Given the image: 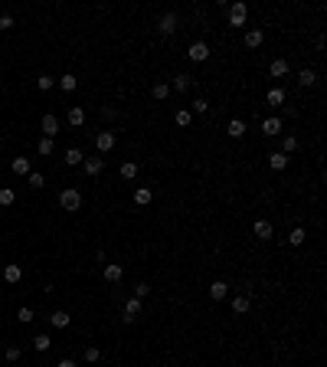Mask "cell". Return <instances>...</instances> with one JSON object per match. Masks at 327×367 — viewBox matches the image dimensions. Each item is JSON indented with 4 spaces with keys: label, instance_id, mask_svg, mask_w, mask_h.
Segmentation results:
<instances>
[{
    "label": "cell",
    "instance_id": "obj_1",
    "mask_svg": "<svg viewBox=\"0 0 327 367\" xmlns=\"http://www.w3.org/2000/svg\"><path fill=\"white\" fill-rule=\"evenodd\" d=\"M59 206H62V210H69V213L82 210V194H79L76 187H65L62 194H59Z\"/></svg>",
    "mask_w": 327,
    "mask_h": 367
},
{
    "label": "cell",
    "instance_id": "obj_2",
    "mask_svg": "<svg viewBox=\"0 0 327 367\" xmlns=\"http://www.w3.org/2000/svg\"><path fill=\"white\" fill-rule=\"evenodd\" d=\"M245 17H249V7L242 0L229 3V26H245Z\"/></svg>",
    "mask_w": 327,
    "mask_h": 367
},
{
    "label": "cell",
    "instance_id": "obj_3",
    "mask_svg": "<svg viewBox=\"0 0 327 367\" xmlns=\"http://www.w3.org/2000/svg\"><path fill=\"white\" fill-rule=\"evenodd\" d=\"M177 26H180L177 13H174V10H164V13H161V20H157V33L170 36V33H177Z\"/></svg>",
    "mask_w": 327,
    "mask_h": 367
},
{
    "label": "cell",
    "instance_id": "obj_4",
    "mask_svg": "<svg viewBox=\"0 0 327 367\" xmlns=\"http://www.w3.org/2000/svg\"><path fill=\"white\" fill-rule=\"evenodd\" d=\"M111 148H115V135H111V131H98V135H95V151L98 154H108Z\"/></svg>",
    "mask_w": 327,
    "mask_h": 367
},
{
    "label": "cell",
    "instance_id": "obj_5",
    "mask_svg": "<svg viewBox=\"0 0 327 367\" xmlns=\"http://www.w3.org/2000/svg\"><path fill=\"white\" fill-rule=\"evenodd\" d=\"M186 56H190L193 63H206V59H209V46L203 43V40H196V43L186 49Z\"/></svg>",
    "mask_w": 327,
    "mask_h": 367
},
{
    "label": "cell",
    "instance_id": "obj_6",
    "mask_svg": "<svg viewBox=\"0 0 327 367\" xmlns=\"http://www.w3.org/2000/svg\"><path fill=\"white\" fill-rule=\"evenodd\" d=\"M20 279H23V266H20V262H7V266H3V282L17 285Z\"/></svg>",
    "mask_w": 327,
    "mask_h": 367
},
{
    "label": "cell",
    "instance_id": "obj_7",
    "mask_svg": "<svg viewBox=\"0 0 327 367\" xmlns=\"http://www.w3.org/2000/svg\"><path fill=\"white\" fill-rule=\"evenodd\" d=\"M82 171H85L88 177H98V174L105 171V158H85V161H82Z\"/></svg>",
    "mask_w": 327,
    "mask_h": 367
},
{
    "label": "cell",
    "instance_id": "obj_8",
    "mask_svg": "<svg viewBox=\"0 0 327 367\" xmlns=\"http://www.w3.org/2000/svg\"><path fill=\"white\" fill-rule=\"evenodd\" d=\"M252 233H255V239H262V243L275 236V229H272V223H268V220H255V227H252Z\"/></svg>",
    "mask_w": 327,
    "mask_h": 367
},
{
    "label": "cell",
    "instance_id": "obj_9",
    "mask_svg": "<svg viewBox=\"0 0 327 367\" xmlns=\"http://www.w3.org/2000/svg\"><path fill=\"white\" fill-rule=\"evenodd\" d=\"M268 76H272V79H285V76H288V59H282V56H278V59H272V66H268Z\"/></svg>",
    "mask_w": 327,
    "mask_h": 367
},
{
    "label": "cell",
    "instance_id": "obj_10",
    "mask_svg": "<svg viewBox=\"0 0 327 367\" xmlns=\"http://www.w3.org/2000/svg\"><path fill=\"white\" fill-rule=\"evenodd\" d=\"M43 131H46L43 138H53V135H59V118H56L53 112H46V115H43Z\"/></svg>",
    "mask_w": 327,
    "mask_h": 367
},
{
    "label": "cell",
    "instance_id": "obj_11",
    "mask_svg": "<svg viewBox=\"0 0 327 367\" xmlns=\"http://www.w3.org/2000/svg\"><path fill=\"white\" fill-rule=\"evenodd\" d=\"M10 171L17 174V177H26V174L33 171V164H30V158H13L10 161Z\"/></svg>",
    "mask_w": 327,
    "mask_h": 367
},
{
    "label": "cell",
    "instance_id": "obj_12",
    "mask_svg": "<svg viewBox=\"0 0 327 367\" xmlns=\"http://www.w3.org/2000/svg\"><path fill=\"white\" fill-rule=\"evenodd\" d=\"M226 295H229V285H226L223 279H216L213 285H209V298H213V302H223Z\"/></svg>",
    "mask_w": 327,
    "mask_h": 367
},
{
    "label": "cell",
    "instance_id": "obj_13",
    "mask_svg": "<svg viewBox=\"0 0 327 367\" xmlns=\"http://www.w3.org/2000/svg\"><path fill=\"white\" fill-rule=\"evenodd\" d=\"M262 131H265L268 138H275V135H282V118H278V115H272V118H265V121H262Z\"/></svg>",
    "mask_w": 327,
    "mask_h": 367
},
{
    "label": "cell",
    "instance_id": "obj_14",
    "mask_svg": "<svg viewBox=\"0 0 327 367\" xmlns=\"http://www.w3.org/2000/svg\"><path fill=\"white\" fill-rule=\"evenodd\" d=\"M193 82H196V79L190 76V72H180V76L170 82V89H177V92H186V89H193Z\"/></svg>",
    "mask_w": 327,
    "mask_h": 367
},
{
    "label": "cell",
    "instance_id": "obj_15",
    "mask_svg": "<svg viewBox=\"0 0 327 367\" xmlns=\"http://www.w3.org/2000/svg\"><path fill=\"white\" fill-rule=\"evenodd\" d=\"M65 118H69L72 128H82V125H85V112H82L79 105H69V115H65Z\"/></svg>",
    "mask_w": 327,
    "mask_h": 367
},
{
    "label": "cell",
    "instance_id": "obj_16",
    "mask_svg": "<svg viewBox=\"0 0 327 367\" xmlns=\"http://www.w3.org/2000/svg\"><path fill=\"white\" fill-rule=\"evenodd\" d=\"M141 315V298H128L124 302V321H134Z\"/></svg>",
    "mask_w": 327,
    "mask_h": 367
},
{
    "label": "cell",
    "instance_id": "obj_17",
    "mask_svg": "<svg viewBox=\"0 0 327 367\" xmlns=\"http://www.w3.org/2000/svg\"><path fill=\"white\" fill-rule=\"evenodd\" d=\"M56 86L62 89V92H76V89H79V79L72 76V72H65V76H59V79H56Z\"/></svg>",
    "mask_w": 327,
    "mask_h": 367
},
{
    "label": "cell",
    "instance_id": "obj_18",
    "mask_svg": "<svg viewBox=\"0 0 327 367\" xmlns=\"http://www.w3.org/2000/svg\"><path fill=\"white\" fill-rule=\"evenodd\" d=\"M268 167H272V171H285V167H288V154L272 151V154H268Z\"/></svg>",
    "mask_w": 327,
    "mask_h": 367
},
{
    "label": "cell",
    "instance_id": "obj_19",
    "mask_svg": "<svg viewBox=\"0 0 327 367\" xmlns=\"http://www.w3.org/2000/svg\"><path fill=\"white\" fill-rule=\"evenodd\" d=\"M265 102H268L272 108H282V105H285V89H278V86H275V89H268Z\"/></svg>",
    "mask_w": 327,
    "mask_h": 367
},
{
    "label": "cell",
    "instance_id": "obj_20",
    "mask_svg": "<svg viewBox=\"0 0 327 367\" xmlns=\"http://www.w3.org/2000/svg\"><path fill=\"white\" fill-rule=\"evenodd\" d=\"M49 324H53V328H69V324H72V315L53 312V315H49Z\"/></svg>",
    "mask_w": 327,
    "mask_h": 367
},
{
    "label": "cell",
    "instance_id": "obj_21",
    "mask_svg": "<svg viewBox=\"0 0 327 367\" xmlns=\"http://www.w3.org/2000/svg\"><path fill=\"white\" fill-rule=\"evenodd\" d=\"M249 308H252L249 295H236V298H232V312H236V315H245Z\"/></svg>",
    "mask_w": 327,
    "mask_h": 367
},
{
    "label": "cell",
    "instance_id": "obj_22",
    "mask_svg": "<svg viewBox=\"0 0 327 367\" xmlns=\"http://www.w3.org/2000/svg\"><path fill=\"white\" fill-rule=\"evenodd\" d=\"M262 40H265V33H262V30H249V33H245V46H249V49H259Z\"/></svg>",
    "mask_w": 327,
    "mask_h": 367
},
{
    "label": "cell",
    "instance_id": "obj_23",
    "mask_svg": "<svg viewBox=\"0 0 327 367\" xmlns=\"http://www.w3.org/2000/svg\"><path fill=\"white\" fill-rule=\"evenodd\" d=\"M121 275H124V269H121L118 262H108V266H105V282H118Z\"/></svg>",
    "mask_w": 327,
    "mask_h": 367
},
{
    "label": "cell",
    "instance_id": "obj_24",
    "mask_svg": "<svg viewBox=\"0 0 327 367\" xmlns=\"http://www.w3.org/2000/svg\"><path fill=\"white\" fill-rule=\"evenodd\" d=\"M82 161H85L82 148H69V151H65V164H69V167H76V164H82Z\"/></svg>",
    "mask_w": 327,
    "mask_h": 367
},
{
    "label": "cell",
    "instance_id": "obj_25",
    "mask_svg": "<svg viewBox=\"0 0 327 367\" xmlns=\"http://www.w3.org/2000/svg\"><path fill=\"white\" fill-rule=\"evenodd\" d=\"M317 82V76H314V69H301L298 72V86H305V89H311Z\"/></svg>",
    "mask_w": 327,
    "mask_h": 367
},
{
    "label": "cell",
    "instance_id": "obj_26",
    "mask_svg": "<svg viewBox=\"0 0 327 367\" xmlns=\"http://www.w3.org/2000/svg\"><path fill=\"white\" fill-rule=\"evenodd\" d=\"M121 177H124V181H134V177H138V164L134 161H121Z\"/></svg>",
    "mask_w": 327,
    "mask_h": 367
},
{
    "label": "cell",
    "instance_id": "obj_27",
    "mask_svg": "<svg viewBox=\"0 0 327 367\" xmlns=\"http://www.w3.org/2000/svg\"><path fill=\"white\" fill-rule=\"evenodd\" d=\"M242 135H245V121L232 118V121H229V138H242Z\"/></svg>",
    "mask_w": 327,
    "mask_h": 367
},
{
    "label": "cell",
    "instance_id": "obj_28",
    "mask_svg": "<svg viewBox=\"0 0 327 367\" xmlns=\"http://www.w3.org/2000/svg\"><path fill=\"white\" fill-rule=\"evenodd\" d=\"M134 204H138V206L151 204V187H138V190H134Z\"/></svg>",
    "mask_w": 327,
    "mask_h": 367
},
{
    "label": "cell",
    "instance_id": "obj_29",
    "mask_svg": "<svg viewBox=\"0 0 327 367\" xmlns=\"http://www.w3.org/2000/svg\"><path fill=\"white\" fill-rule=\"evenodd\" d=\"M151 95L157 98V102H164V98L170 95V86H167V82H154V89H151Z\"/></svg>",
    "mask_w": 327,
    "mask_h": 367
},
{
    "label": "cell",
    "instance_id": "obj_30",
    "mask_svg": "<svg viewBox=\"0 0 327 367\" xmlns=\"http://www.w3.org/2000/svg\"><path fill=\"white\" fill-rule=\"evenodd\" d=\"M36 151H40V158H49V154L56 151V148H53V138H40V144H36Z\"/></svg>",
    "mask_w": 327,
    "mask_h": 367
},
{
    "label": "cell",
    "instance_id": "obj_31",
    "mask_svg": "<svg viewBox=\"0 0 327 367\" xmlns=\"http://www.w3.org/2000/svg\"><path fill=\"white\" fill-rule=\"evenodd\" d=\"M305 239H307V233H305V229H301V227H294L291 233H288V243H291V246H301Z\"/></svg>",
    "mask_w": 327,
    "mask_h": 367
},
{
    "label": "cell",
    "instance_id": "obj_32",
    "mask_svg": "<svg viewBox=\"0 0 327 367\" xmlns=\"http://www.w3.org/2000/svg\"><path fill=\"white\" fill-rule=\"evenodd\" d=\"M33 347H36V351H49V347H53V338L49 335H36L33 338Z\"/></svg>",
    "mask_w": 327,
    "mask_h": 367
},
{
    "label": "cell",
    "instance_id": "obj_33",
    "mask_svg": "<svg viewBox=\"0 0 327 367\" xmlns=\"http://www.w3.org/2000/svg\"><path fill=\"white\" fill-rule=\"evenodd\" d=\"M26 181H30V187H33V190H40V187H46V177H43L40 171H30V174H26Z\"/></svg>",
    "mask_w": 327,
    "mask_h": 367
},
{
    "label": "cell",
    "instance_id": "obj_34",
    "mask_svg": "<svg viewBox=\"0 0 327 367\" xmlns=\"http://www.w3.org/2000/svg\"><path fill=\"white\" fill-rule=\"evenodd\" d=\"M53 86H56V79L49 76V72H43V76L36 79V89H40V92H49V89H53Z\"/></svg>",
    "mask_w": 327,
    "mask_h": 367
},
{
    "label": "cell",
    "instance_id": "obj_35",
    "mask_svg": "<svg viewBox=\"0 0 327 367\" xmlns=\"http://www.w3.org/2000/svg\"><path fill=\"white\" fill-rule=\"evenodd\" d=\"M190 121H193V112H190V108H177V125H180V128H186Z\"/></svg>",
    "mask_w": 327,
    "mask_h": 367
},
{
    "label": "cell",
    "instance_id": "obj_36",
    "mask_svg": "<svg viewBox=\"0 0 327 367\" xmlns=\"http://www.w3.org/2000/svg\"><path fill=\"white\" fill-rule=\"evenodd\" d=\"M282 148H285V151H282V154H291V151H294V148H298V138H294V135H285V141H282Z\"/></svg>",
    "mask_w": 327,
    "mask_h": 367
},
{
    "label": "cell",
    "instance_id": "obj_37",
    "mask_svg": "<svg viewBox=\"0 0 327 367\" xmlns=\"http://www.w3.org/2000/svg\"><path fill=\"white\" fill-rule=\"evenodd\" d=\"M98 357H102V351H98L95 344H88L85 347V361H88V364H98Z\"/></svg>",
    "mask_w": 327,
    "mask_h": 367
},
{
    "label": "cell",
    "instance_id": "obj_38",
    "mask_svg": "<svg viewBox=\"0 0 327 367\" xmlns=\"http://www.w3.org/2000/svg\"><path fill=\"white\" fill-rule=\"evenodd\" d=\"M147 295H151V285H147V282H138V285H134V298H147Z\"/></svg>",
    "mask_w": 327,
    "mask_h": 367
},
{
    "label": "cell",
    "instance_id": "obj_39",
    "mask_svg": "<svg viewBox=\"0 0 327 367\" xmlns=\"http://www.w3.org/2000/svg\"><path fill=\"white\" fill-rule=\"evenodd\" d=\"M17 318H20V324H30L33 318H36V312H33V308H20V312H17Z\"/></svg>",
    "mask_w": 327,
    "mask_h": 367
},
{
    "label": "cell",
    "instance_id": "obj_40",
    "mask_svg": "<svg viewBox=\"0 0 327 367\" xmlns=\"http://www.w3.org/2000/svg\"><path fill=\"white\" fill-rule=\"evenodd\" d=\"M193 112H196V115H206V112H209V102H206V98H196V102H193Z\"/></svg>",
    "mask_w": 327,
    "mask_h": 367
},
{
    "label": "cell",
    "instance_id": "obj_41",
    "mask_svg": "<svg viewBox=\"0 0 327 367\" xmlns=\"http://www.w3.org/2000/svg\"><path fill=\"white\" fill-rule=\"evenodd\" d=\"M10 204H13V190L3 187V190H0V206H10Z\"/></svg>",
    "mask_w": 327,
    "mask_h": 367
},
{
    "label": "cell",
    "instance_id": "obj_42",
    "mask_svg": "<svg viewBox=\"0 0 327 367\" xmlns=\"http://www.w3.org/2000/svg\"><path fill=\"white\" fill-rule=\"evenodd\" d=\"M10 26H13V17H10V13H0V33L10 30Z\"/></svg>",
    "mask_w": 327,
    "mask_h": 367
},
{
    "label": "cell",
    "instance_id": "obj_43",
    "mask_svg": "<svg viewBox=\"0 0 327 367\" xmlns=\"http://www.w3.org/2000/svg\"><path fill=\"white\" fill-rule=\"evenodd\" d=\"M3 357H7V361H20V347H7V351H3Z\"/></svg>",
    "mask_w": 327,
    "mask_h": 367
},
{
    "label": "cell",
    "instance_id": "obj_44",
    "mask_svg": "<svg viewBox=\"0 0 327 367\" xmlns=\"http://www.w3.org/2000/svg\"><path fill=\"white\" fill-rule=\"evenodd\" d=\"M56 367H76V361H69V357H62V361H59Z\"/></svg>",
    "mask_w": 327,
    "mask_h": 367
}]
</instances>
